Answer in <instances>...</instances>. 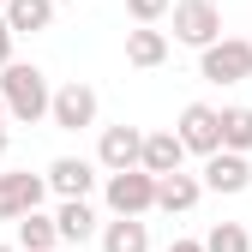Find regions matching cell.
<instances>
[{
  "label": "cell",
  "mask_w": 252,
  "mask_h": 252,
  "mask_svg": "<svg viewBox=\"0 0 252 252\" xmlns=\"http://www.w3.org/2000/svg\"><path fill=\"white\" fill-rule=\"evenodd\" d=\"M168 252H204V246H198V240H174Z\"/></svg>",
  "instance_id": "22"
},
{
  "label": "cell",
  "mask_w": 252,
  "mask_h": 252,
  "mask_svg": "<svg viewBox=\"0 0 252 252\" xmlns=\"http://www.w3.org/2000/svg\"><path fill=\"white\" fill-rule=\"evenodd\" d=\"M198 186L204 192H246L252 186V162L246 156H234V150H216V156H204V174H198Z\"/></svg>",
  "instance_id": "9"
},
{
  "label": "cell",
  "mask_w": 252,
  "mask_h": 252,
  "mask_svg": "<svg viewBox=\"0 0 252 252\" xmlns=\"http://www.w3.org/2000/svg\"><path fill=\"white\" fill-rule=\"evenodd\" d=\"M102 252H150L144 216H114V222H102Z\"/></svg>",
  "instance_id": "15"
},
{
  "label": "cell",
  "mask_w": 252,
  "mask_h": 252,
  "mask_svg": "<svg viewBox=\"0 0 252 252\" xmlns=\"http://www.w3.org/2000/svg\"><path fill=\"white\" fill-rule=\"evenodd\" d=\"M6 144H12V138H6V126H0V162H6Z\"/></svg>",
  "instance_id": "23"
},
{
  "label": "cell",
  "mask_w": 252,
  "mask_h": 252,
  "mask_svg": "<svg viewBox=\"0 0 252 252\" xmlns=\"http://www.w3.org/2000/svg\"><path fill=\"white\" fill-rule=\"evenodd\" d=\"M168 132L180 138V150H192V156H216L222 150V132H216V108L210 102H186Z\"/></svg>",
  "instance_id": "6"
},
{
  "label": "cell",
  "mask_w": 252,
  "mask_h": 252,
  "mask_svg": "<svg viewBox=\"0 0 252 252\" xmlns=\"http://www.w3.org/2000/svg\"><path fill=\"white\" fill-rule=\"evenodd\" d=\"M42 198H48V180L42 174H30V168L0 174V222H18V216L42 210Z\"/></svg>",
  "instance_id": "7"
},
{
  "label": "cell",
  "mask_w": 252,
  "mask_h": 252,
  "mask_svg": "<svg viewBox=\"0 0 252 252\" xmlns=\"http://www.w3.org/2000/svg\"><path fill=\"white\" fill-rule=\"evenodd\" d=\"M198 246H204V252H252V234H246L240 222H216Z\"/></svg>",
  "instance_id": "19"
},
{
  "label": "cell",
  "mask_w": 252,
  "mask_h": 252,
  "mask_svg": "<svg viewBox=\"0 0 252 252\" xmlns=\"http://www.w3.org/2000/svg\"><path fill=\"white\" fill-rule=\"evenodd\" d=\"M186 162V150H180V138L168 132V126H162V132H144V150H138V168L150 174V180H162V174H174Z\"/></svg>",
  "instance_id": "11"
},
{
  "label": "cell",
  "mask_w": 252,
  "mask_h": 252,
  "mask_svg": "<svg viewBox=\"0 0 252 252\" xmlns=\"http://www.w3.org/2000/svg\"><path fill=\"white\" fill-rule=\"evenodd\" d=\"M54 234H60V246H84L90 234H96V210H90V198H66L54 210Z\"/></svg>",
  "instance_id": "13"
},
{
  "label": "cell",
  "mask_w": 252,
  "mask_h": 252,
  "mask_svg": "<svg viewBox=\"0 0 252 252\" xmlns=\"http://www.w3.org/2000/svg\"><path fill=\"white\" fill-rule=\"evenodd\" d=\"M12 42H18V36H12V30H6V18H0V72H6V66H12Z\"/></svg>",
  "instance_id": "21"
},
{
  "label": "cell",
  "mask_w": 252,
  "mask_h": 252,
  "mask_svg": "<svg viewBox=\"0 0 252 252\" xmlns=\"http://www.w3.org/2000/svg\"><path fill=\"white\" fill-rule=\"evenodd\" d=\"M126 60H132V66H162V60H168V36L150 30V24L126 30Z\"/></svg>",
  "instance_id": "16"
},
{
  "label": "cell",
  "mask_w": 252,
  "mask_h": 252,
  "mask_svg": "<svg viewBox=\"0 0 252 252\" xmlns=\"http://www.w3.org/2000/svg\"><path fill=\"white\" fill-rule=\"evenodd\" d=\"M198 198H204V186H198V174H186V168H174V174L156 180V210H168V216L192 210Z\"/></svg>",
  "instance_id": "12"
},
{
  "label": "cell",
  "mask_w": 252,
  "mask_h": 252,
  "mask_svg": "<svg viewBox=\"0 0 252 252\" xmlns=\"http://www.w3.org/2000/svg\"><path fill=\"white\" fill-rule=\"evenodd\" d=\"M48 96H54V84H48L42 66H30V60H12V66L0 72V102H6V120H18V126L48 120Z\"/></svg>",
  "instance_id": "1"
},
{
  "label": "cell",
  "mask_w": 252,
  "mask_h": 252,
  "mask_svg": "<svg viewBox=\"0 0 252 252\" xmlns=\"http://www.w3.org/2000/svg\"><path fill=\"white\" fill-rule=\"evenodd\" d=\"M0 18H6L12 36H36V30L54 24V0H6V6H0Z\"/></svg>",
  "instance_id": "14"
},
{
  "label": "cell",
  "mask_w": 252,
  "mask_h": 252,
  "mask_svg": "<svg viewBox=\"0 0 252 252\" xmlns=\"http://www.w3.org/2000/svg\"><path fill=\"white\" fill-rule=\"evenodd\" d=\"M42 180H48V192H60V204H66V198H90V186H96V162H84V156H54Z\"/></svg>",
  "instance_id": "10"
},
{
  "label": "cell",
  "mask_w": 252,
  "mask_h": 252,
  "mask_svg": "<svg viewBox=\"0 0 252 252\" xmlns=\"http://www.w3.org/2000/svg\"><path fill=\"white\" fill-rule=\"evenodd\" d=\"M102 198L114 216H150L156 210V180L144 168H126V174H102Z\"/></svg>",
  "instance_id": "4"
},
{
  "label": "cell",
  "mask_w": 252,
  "mask_h": 252,
  "mask_svg": "<svg viewBox=\"0 0 252 252\" xmlns=\"http://www.w3.org/2000/svg\"><path fill=\"white\" fill-rule=\"evenodd\" d=\"M0 6H6V0H0Z\"/></svg>",
  "instance_id": "27"
},
{
  "label": "cell",
  "mask_w": 252,
  "mask_h": 252,
  "mask_svg": "<svg viewBox=\"0 0 252 252\" xmlns=\"http://www.w3.org/2000/svg\"><path fill=\"white\" fill-rule=\"evenodd\" d=\"M54 6H66V0H54Z\"/></svg>",
  "instance_id": "26"
},
{
  "label": "cell",
  "mask_w": 252,
  "mask_h": 252,
  "mask_svg": "<svg viewBox=\"0 0 252 252\" xmlns=\"http://www.w3.org/2000/svg\"><path fill=\"white\" fill-rule=\"evenodd\" d=\"M198 78H204V84H246V78H252V42H240V36L210 42V48L198 54Z\"/></svg>",
  "instance_id": "3"
},
{
  "label": "cell",
  "mask_w": 252,
  "mask_h": 252,
  "mask_svg": "<svg viewBox=\"0 0 252 252\" xmlns=\"http://www.w3.org/2000/svg\"><path fill=\"white\" fill-rule=\"evenodd\" d=\"M0 126H6V102H0Z\"/></svg>",
  "instance_id": "24"
},
{
  "label": "cell",
  "mask_w": 252,
  "mask_h": 252,
  "mask_svg": "<svg viewBox=\"0 0 252 252\" xmlns=\"http://www.w3.org/2000/svg\"><path fill=\"white\" fill-rule=\"evenodd\" d=\"M0 252H18V246H0Z\"/></svg>",
  "instance_id": "25"
},
{
  "label": "cell",
  "mask_w": 252,
  "mask_h": 252,
  "mask_svg": "<svg viewBox=\"0 0 252 252\" xmlns=\"http://www.w3.org/2000/svg\"><path fill=\"white\" fill-rule=\"evenodd\" d=\"M138 150H144V132L138 126H102V138H96V168L108 174H126V168H138Z\"/></svg>",
  "instance_id": "8"
},
{
  "label": "cell",
  "mask_w": 252,
  "mask_h": 252,
  "mask_svg": "<svg viewBox=\"0 0 252 252\" xmlns=\"http://www.w3.org/2000/svg\"><path fill=\"white\" fill-rule=\"evenodd\" d=\"M54 246H60V234H54V216H42V210L18 216V252H54Z\"/></svg>",
  "instance_id": "18"
},
{
  "label": "cell",
  "mask_w": 252,
  "mask_h": 252,
  "mask_svg": "<svg viewBox=\"0 0 252 252\" xmlns=\"http://www.w3.org/2000/svg\"><path fill=\"white\" fill-rule=\"evenodd\" d=\"M174 6V0H126V12H132V24H156V18H162Z\"/></svg>",
  "instance_id": "20"
},
{
  "label": "cell",
  "mask_w": 252,
  "mask_h": 252,
  "mask_svg": "<svg viewBox=\"0 0 252 252\" xmlns=\"http://www.w3.org/2000/svg\"><path fill=\"white\" fill-rule=\"evenodd\" d=\"M48 120L60 126V132H84V126H96V90H90L84 78L60 84L48 96Z\"/></svg>",
  "instance_id": "5"
},
{
  "label": "cell",
  "mask_w": 252,
  "mask_h": 252,
  "mask_svg": "<svg viewBox=\"0 0 252 252\" xmlns=\"http://www.w3.org/2000/svg\"><path fill=\"white\" fill-rule=\"evenodd\" d=\"M216 132H222V150H234V156H246L252 150V108H216Z\"/></svg>",
  "instance_id": "17"
},
{
  "label": "cell",
  "mask_w": 252,
  "mask_h": 252,
  "mask_svg": "<svg viewBox=\"0 0 252 252\" xmlns=\"http://www.w3.org/2000/svg\"><path fill=\"white\" fill-rule=\"evenodd\" d=\"M174 42L186 48H210V42H222V12H216V0H174Z\"/></svg>",
  "instance_id": "2"
}]
</instances>
